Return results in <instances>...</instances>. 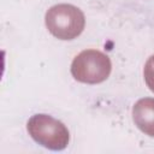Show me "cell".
<instances>
[{"instance_id": "obj_1", "label": "cell", "mask_w": 154, "mask_h": 154, "mask_svg": "<svg viewBox=\"0 0 154 154\" xmlns=\"http://www.w3.org/2000/svg\"><path fill=\"white\" fill-rule=\"evenodd\" d=\"M48 31L59 40H73L79 36L85 25L84 13L70 4L52 6L45 17Z\"/></svg>"}, {"instance_id": "obj_2", "label": "cell", "mask_w": 154, "mask_h": 154, "mask_svg": "<svg viewBox=\"0 0 154 154\" xmlns=\"http://www.w3.org/2000/svg\"><path fill=\"white\" fill-rule=\"evenodd\" d=\"M26 130L35 142L52 150L65 149L70 141L67 128L48 114L32 116L28 120Z\"/></svg>"}, {"instance_id": "obj_3", "label": "cell", "mask_w": 154, "mask_h": 154, "mask_svg": "<svg viewBox=\"0 0 154 154\" xmlns=\"http://www.w3.org/2000/svg\"><path fill=\"white\" fill-rule=\"evenodd\" d=\"M112 64L105 53L97 49H85L75 57L71 64L73 78L81 83L97 84L106 81L111 73Z\"/></svg>"}, {"instance_id": "obj_4", "label": "cell", "mask_w": 154, "mask_h": 154, "mask_svg": "<svg viewBox=\"0 0 154 154\" xmlns=\"http://www.w3.org/2000/svg\"><path fill=\"white\" fill-rule=\"evenodd\" d=\"M132 119L142 132L154 137V99H140L132 107Z\"/></svg>"}, {"instance_id": "obj_5", "label": "cell", "mask_w": 154, "mask_h": 154, "mask_svg": "<svg viewBox=\"0 0 154 154\" xmlns=\"http://www.w3.org/2000/svg\"><path fill=\"white\" fill-rule=\"evenodd\" d=\"M143 76H144V81L147 87L154 93V55H152L143 69Z\"/></svg>"}]
</instances>
